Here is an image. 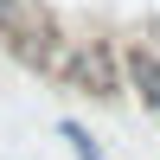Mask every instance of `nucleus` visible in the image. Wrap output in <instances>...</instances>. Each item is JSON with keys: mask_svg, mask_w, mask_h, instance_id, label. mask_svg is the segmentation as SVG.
Wrapping results in <instances>:
<instances>
[{"mask_svg": "<svg viewBox=\"0 0 160 160\" xmlns=\"http://www.w3.org/2000/svg\"><path fill=\"white\" fill-rule=\"evenodd\" d=\"M51 77L71 83V90H83V96H96V102H115L122 96V51L109 38H64Z\"/></svg>", "mask_w": 160, "mask_h": 160, "instance_id": "f257e3e1", "label": "nucleus"}, {"mask_svg": "<svg viewBox=\"0 0 160 160\" xmlns=\"http://www.w3.org/2000/svg\"><path fill=\"white\" fill-rule=\"evenodd\" d=\"M122 51V90H135L141 109L160 115V45H115Z\"/></svg>", "mask_w": 160, "mask_h": 160, "instance_id": "f03ea898", "label": "nucleus"}, {"mask_svg": "<svg viewBox=\"0 0 160 160\" xmlns=\"http://www.w3.org/2000/svg\"><path fill=\"white\" fill-rule=\"evenodd\" d=\"M58 135H64V141H71V154H77V160H109V154H102V148H96V135H90V128H83V122H58Z\"/></svg>", "mask_w": 160, "mask_h": 160, "instance_id": "7ed1b4c3", "label": "nucleus"}]
</instances>
